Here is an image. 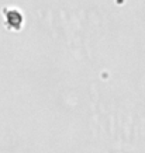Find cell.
Instances as JSON below:
<instances>
[{"label":"cell","instance_id":"6da1fadb","mask_svg":"<svg viewBox=\"0 0 145 153\" xmlns=\"http://www.w3.org/2000/svg\"><path fill=\"white\" fill-rule=\"evenodd\" d=\"M6 19H7V25H10L11 28L19 30L21 27L23 17H21V13H19L17 10H10L7 13V16H6Z\"/></svg>","mask_w":145,"mask_h":153}]
</instances>
